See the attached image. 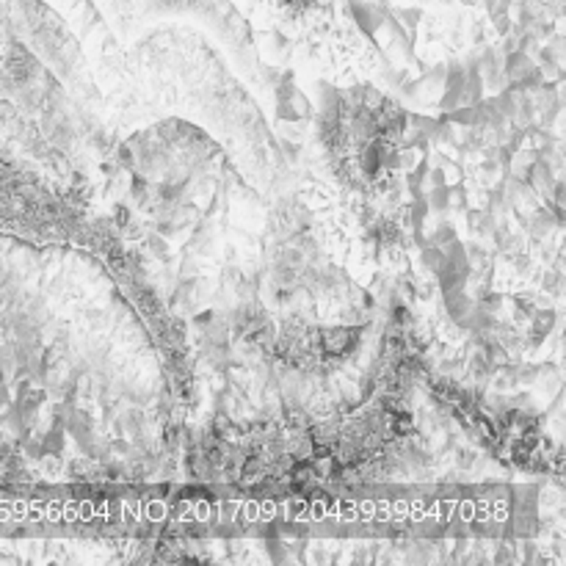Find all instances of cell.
<instances>
[{
  "instance_id": "cell-4",
  "label": "cell",
  "mask_w": 566,
  "mask_h": 566,
  "mask_svg": "<svg viewBox=\"0 0 566 566\" xmlns=\"http://www.w3.org/2000/svg\"><path fill=\"white\" fill-rule=\"evenodd\" d=\"M461 3H475V0H461Z\"/></svg>"
},
{
  "instance_id": "cell-1",
  "label": "cell",
  "mask_w": 566,
  "mask_h": 566,
  "mask_svg": "<svg viewBox=\"0 0 566 566\" xmlns=\"http://www.w3.org/2000/svg\"><path fill=\"white\" fill-rule=\"evenodd\" d=\"M420 257H423V266H426L428 271H434V274H437V268L445 263V252H442V246H437V243H426L423 252H420Z\"/></svg>"
},
{
  "instance_id": "cell-2",
  "label": "cell",
  "mask_w": 566,
  "mask_h": 566,
  "mask_svg": "<svg viewBox=\"0 0 566 566\" xmlns=\"http://www.w3.org/2000/svg\"><path fill=\"white\" fill-rule=\"evenodd\" d=\"M453 238H456V229H453L451 224H440L437 226V232H434V238H431V243L445 246V243H451Z\"/></svg>"
},
{
  "instance_id": "cell-3",
  "label": "cell",
  "mask_w": 566,
  "mask_h": 566,
  "mask_svg": "<svg viewBox=\"0 0 566 566\" xmlns=\"http://www.w3.org/2000/svg\"><path fill=\"white\" fill-rule=\"evenodd\" d=\"M398 14H400V20L409 25V31L420 22V8H403V11H398Z\"/></svg>"
}]
</instances>
